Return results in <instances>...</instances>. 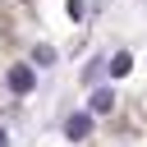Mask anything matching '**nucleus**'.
Here are the masks:
<instances>
[{
  "label": "nucleus",
  "instance_id": "f257e3e1",
  "mask_svg": "<svg viewBox=\"0 0 147 147\" xmlns=\"http://www.w3.org/2000/svg\"><path fill=\"white\" fill-rule=\"evenodd\" d=\"M5 83H9V92H14V96H28V92L37 87V74H32V64H14Z\"/></svg>",
  "mask_w": 147,
  "mask_h": 147
},
{
  "label": "nucleus",
  "instance_id": "39448f33",
  "mask_svg": "<svg viewBox=\"0 0 147 147\" xmlns=\"http://www.w3.org/2000/svg\"><path fill=\"white\" fill-rule=\"evenodd\" d=\"M0 147H9V133H5V129H0Z\"/></svg>",
  "mask_w": 147,
  "mask_h": 147
},
{
  "label": "nucleus",
  "instance_id": "20e7f679",
  "mask_svg": "<svg viewBox=\"0 0 147 147\" xmlns=\"http://www.w3.org/2000/svg\"><path fill=\"white\" fill-rule=\"evenodd\" d=\"M129 69H133V55H129V51H115V60H110V78H124Z\"/></svg>",
  "mask_w": 147,
  "mask_h": 147
},
{
  "label": "nucleus",
  "instance_id": "7ed1b4c3",
  "mask_svg": "<svg viewBox=\"0 0 147 147\" xmlns=\"http://www.w3.org/2000/svg\"><path fill=\"white\" fill-rule=\"evenodd\" d=\"M110 106H115V92H110V87H96L92 101H87V115H106Z\"/></svg>",
  "mask_w": 147,
  "mask_h": 147
},
{
  "label": "nucleus",
  "instance_id": "f03ea898",
  "mask_svg": "<svg viewBox=\"0 0 147 147\" xmlns=\"http://www.w3.org/2000/svg\"><path fill=\"white\" fill-rule=\"evenodd\" d=\"M87 133H92V115H87V110H78V115L64 119V138H69V142H83Z\"/></svg>",
  "mask_w": 147,
  "mask_h": 147
}]
</instances>
